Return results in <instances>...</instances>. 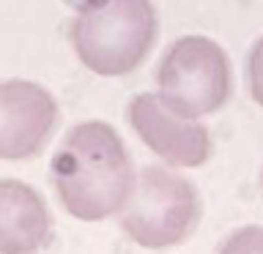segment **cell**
Returning a JSON list of instances; mask_svg holds the SVG:
<instances>
[{
  "mask_svg": "<svg viewBox=\"0 0 263 254\" xmlns=\"http://www.w3.org/2000/svg\"><path fill=\"white\" fill-rule=\"evenodd\" d=\"M58 202L80 221L118 216L137 183L129 147L104 120H82L61 139L49 161Z\"/></svg>",
  "mask_w": 263,
  "mask_h": 254,
  "instance_id": "1",
  "label": "cell"
},
{
  "mask_svg": "<svg viewBox=\"0 0 263 254\" xmlns=\"http://www.w3.org/2000/svg\"><path fill=\"white\" fill-rule=\"evenodd\" d=\"M159 38L154 0H80L69 41L96 77H126L148 60Z\"/></svg>",
  "mask_w": 263,
  "mask_h": 254,
  "instance_id": "2",
  "label": "cell"
},
{
  "mask_svg": "<svg viewBox=\"0 0 263 254\" xmlns=\"http://www.w3.org/2000/svg\"><path fill=\"white\" fill-rule=\"evenodd\" d=\"M203 219V197L176 167H145L129 202L118 213V227L135 246L164 251L189 241Z\"/></svg>",
  "mask_w": 263,
  "mask_h": 254,
  "instance_id": "3",
  "label": "cell"
},
{
  "mask_svg": "<svg viewBox=\"0 0 263 254\" xmlns=\"http://www.w3.org/2000/svg\"><path fill=\"white\" fill-rule=\"evenodd\" d=\"M156 93L192 120L219 112L233 96V66L225 47L195 33L176 38L156 66Z\"/></svg>",
  "mask_w": 263,
  "mask_h": 254,
  "instance_id": "4",
  "label": "cell"
},
{
  "mask_svg": "<svg viewBox=\"0 0 263 254\" xmlns=\"http://www.w3.org/2000/svg\"><path fill=\"white\" fill-rule=\"evenodd\" d=\"M126 123L148 151L176 170H197L214 156L209 126L170 110L154 90L126 104Z\"/></svg>",
  "mask_w": 263,
  "mask_h": 254,
  "instance_id": "5",
  "label": "cell"
},
{
  "mask_svg": "<svg viewBox=\"0 0 263 254\" xmlns=\"http://www.w3.org/2000/svg\"><path fill=\"white\" fill-rule=\"evenodd\" d=\"M58 101L33 79H0V161H30L58 126Z\"/></svg>",
  "mask_w": 263,
  "mask_h": 254,
  "instance_id": "6",
  "label": "cell"
},
{
  "mask_svg": "<svg viewBox=\"0 0 263 254\" xmlns=\"http://www.w3.org/2000/svg\"><path fill=\"white\" fill-rule=\"evenodd\" d=\"M52 213L36 188L0 178V254H39L52 241Z\"/></svg>",
  "mask_w": 263,
  "mask_h": 254,
  "instance_id": "7",
  "label": "cell"
},
{
  "mask_svg": "<svg viewBox=\"0 0 263 254\" xmlns=\"http://www.w3.org/2000/svg\"><path fill=\"white\" fill-rule=\"evenodd\" d=\"M217 254H263V224H241L225 235Z\"/></svg>",
  "mask_w": 263,
  "mask_h": 254,
  "instance_id": "8",
  "label": "cell"
},
{
  "mask_svg": "<svg viewBox=\"0 0 263 254\" xmlns=\"http://www.w3.org/2000/svg\"><path fill=\"white\" fill-rule=\"evenodd\" d=\"M247 90L252 101L263 110V36L255 41L247 55Z\"/></svg>",
  "mask_w": 263,
  "mask_h": 254,
  "instance_id": "9",
  "label": "cell"
},
{
  "mask_svg": "<svg viewBox=\"0 0 263 254\" xmlns=\"http://www.w3.org/2000/svg\"><path fill=\"white\" fill-rule=\"evenodd\" d=\"M260 192H263V170H260Z\"/></svg>",
  "mask_w": 263,
  "mask_h": 254,
  "instance_id": "10",
  "label": "cell"
}]
</instances>
